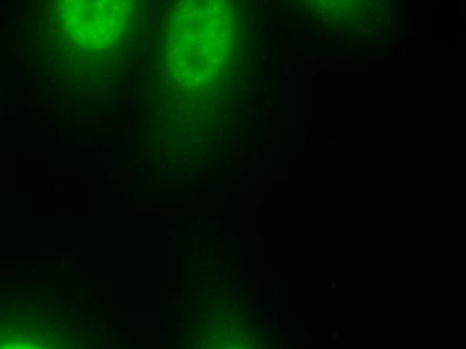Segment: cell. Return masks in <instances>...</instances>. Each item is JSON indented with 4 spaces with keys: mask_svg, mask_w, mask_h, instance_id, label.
I'll list each match as a JSON object with an SVG mask.
<instances>
[{
    "mask_svg": "<svg viewBox=\"0 0 466 349\" xmlns=\"http://www.w3.org/2000/svg\"><path fill=\"white\" fill-rule=\"evenodd\" d=\"M67 41L76 46L102 49L121 38L129 19V7L115 2H67Z\"/></svg>",
    "mask_w": 466,
    "mask_h": 349,
    "instance_id": "cell-2",
    "label": "cell"
},
{
    "mask_svg": "<svg viewBox=\"0 0 466 349\" xmlns=\"http://www.w3.org/2000/svg\"><path fill=\"white\" fill-rule=\"evenodd\" d=\"M173 41L177 42L173 50L193 51L189 59L195 62V67L190 70L200 72L198 85L218 81L224 70L223 62L232 59V24L226 15L190 16L187 22L176 27Z\"/></svg>",
    "mask_w": 466,
    "mask_h": 349,
    "instance_id": "cell-1",
    "label": "cell"
},
{
    "mask_svg": "<svg viewBox=\"0 0 466 349\" xmlns=\"http://www.w3.org/2000/svg\"><path fill=\"white\" fill-rule=\"evenodd\" d=\"M0 349H47L33 340L11 339L0 342Z\"/></svg>",
    "mask_w": 466,
    "mask_h": 349,
    "instance_id": "cell-3",
    "label": "cell"
}]
</instances>
